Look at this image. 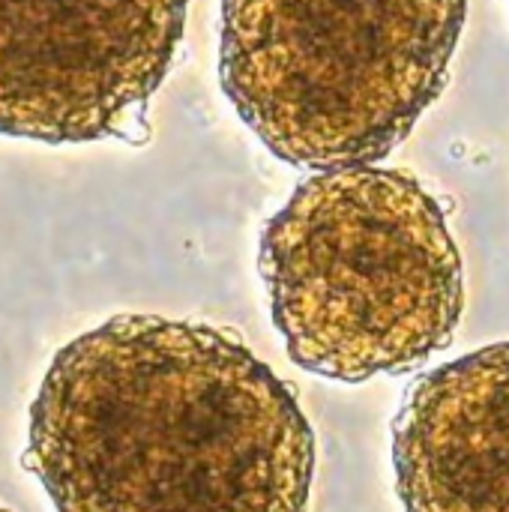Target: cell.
Wrapping results in <instances>:
<instances>
[{"mask_svg": "<svg viewBox=\"0 0 509 512\" xmlns=\"http://www.w3.org/2000/svg\"><path fill=\"white\" fill-rule=\"evenodd\" d=\"M21 462L57 512H306L315 432L231 330L117 315L54 354Z\"/></svg>", "mask_w": 509, "mask_h": 512, "instance_id": "1", "label": "cell"}, {"mask_svg": "<svg viewBox=\"0 0 509 512\" xmlns=\"http://www.w3.org/2000/svg\"><path fill=\"white\" fill-rule=\"evenodd\" d=\"M261 276L291 360L345 384L426 363L465 306L447 210L402 168L303 180L261 234Z\"/></svg>", "mask_w": 509, "mask_h": 512, "instance_id": "2", "label": "cell"}, {"mask_svg": "<svg viewBox=\"0 0 509 512\" xmlns=\"http://www.w3.org/2000/svg\"><path fill=\"white\" fill-rule=\"evenodd\" d=\"M405 512H509V342L423 375L393 423Z\"/></svg>", "mask_w": 509, "mask_h": 512, "instance_id": "5", "label": "cell"}, {"mask_svg": "<svg viewBox=\"0 0 509 512\" xmlns=\"http://www.w3.org/2000/svg\"><path fill=\"white\" fill-rule=\"evenodd\" d=\"M468 0H222L219 78L282 162L375 165L441 96Z\"/></svg>", "mask_w": 509, "mask_h": 512, "instance_id": "3", "label": "cell"}, {"mask_svg": "<svg viewBox=\"0 0 509 512\" xmlns=\"http://www.w3.org/2000/svg\"><path fill=\"white\" fill-rule=\"evenodd\" d=\"M189 0H0V135H126L174 66Z\"/></svg>", "mask_w": 509, "mask_h": 512, "instance_id": "4", "label": "cell"}, {"mask_svg": "<svg viewBox=\"0 0 509 512\" xmlns=\"http://www.w3.org/2000/svg\"><path fill=\"white\" fill-rule=\"evenodd\" d=\"M0 512H9V510H6V507H0Z\"/></svg>", "mask_w": 509, "mask_h": 512, "instance_id": "6", "label": "cell"}]
</instances>
